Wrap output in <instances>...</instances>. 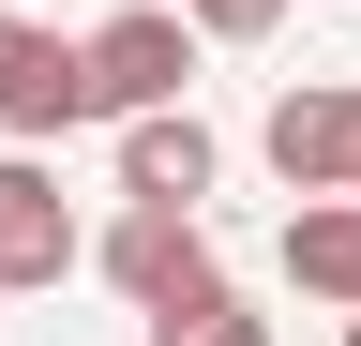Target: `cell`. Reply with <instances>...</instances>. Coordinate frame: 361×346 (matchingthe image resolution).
I'll use <instances>...</instances> for the list:
<instances>
[{
  "instance_id": "cell-1",
  "label": "cell",
  "mask_w": 361,
  "mask_h": 346,
  "mask_svg": "<svg viewBox=\"0 0 361 346\" xmlns=\"http://www.w3.org/2000/svg\"><path fill=\"white\" fill-rule=\"evenodd\" d=\"M90 271H106L135 316H211V301H226L211 211H166V196H121L106 226H90Z\"/></svg>"
},
{
  "instance_id": "cell-2",
  "label": "cell",
  "mask_w": 361,
  "mask_h": 346,
  "mask_svg": "<svg viewBox=\"0 0 361 346\" xmlns=\"http://www.w3.org/2000/svg\"><path fill=\"white\" fill-rule=\"evenodd\" d=\"M196 46H211V30L180 16V0H135V16H106V30H75V61H90V121H135V106H180V91H196Z\"/></svg>"
},
{
  "instance_id": "cell-3",
  "label": "cell",
  "mask_w": 361,
  "mask_h": 346,
  "mask_svg": "<svg viewBox=\"0 0 361 346\" xmlns=\"http://www.w3.org/2000/svg\"><path fill=\"white\" fill-rule=\"evenodd\" d=\"M75 121H90V61H75V30L0 16V136L45 151V136H75Z\"/></svg>"
},
{
  "instance_id": "cell-4",
  "label": "cell",
  "mask_w": 361,
  "mask_h": 346,
  "mask_svg": "<svg viewBox=\"0 0 361 346\" xmlns=\"http://www.w3.org/2000/svg\"><path fill=\"white\" fill-rule=\"evenodd\" d=\"M61 271H90V226H75L61 166L0 151V286H61Z\"/></svg>"
},
{
  "instance_id": "cell-5",
  "label": "cell",
  "mask_w": 361,
  "mask_h": 346,
  "mask_svg": "<svg viewBox=\"0 0 361 346\" xmlns=\"http://www.w3.org/2000/svg\"><path fill=\"white\" fill-rule=\"evenodd\" d=\"M211 181H226V136H211L196 106H135V121H121V196L211 211Z\"/></svg>"
},
{
  "instance_id": "cell-6",
  "label": "cell",
  "mask_w": 361,
  "mask_h": 346,
  "mask_svg": "<svg viewBox=\"0 0 361 346\" xmlns=\"http://www.w3.org/2000/svg\"><path fill=\"white\" fill-rule=\"evenodd\" d=\"M256 151H271V181H286V196H346V151H361V91H271Z\"/></svg>"
},
{
  "instance_id": "cell-7",
  "label": "cell",
  "mask_w": 361,
  "mask_h": 346,
  "mask_svg": "<svg viewBox=\"0 0 361 346\" xmlns=\"http://www.w3.org/2000/svg\"><path fill=\"white\" fill-rule=\"evenodd\" d=\"M286 286L331 301V316H361V196H301L286 211Z\"/></svg>"
},
{
  "instance_id": "cell-8",
  "label": "cell",
  "mask_w": 361,
  "mask_h": 346,
  "mask_svg": "<svg viewBox=\"0 0 361 346\" xmlns=\"http://www.w3.org/2000/svg\"><path fill=\"white\" fill-rule=\"evenodd\" d=\"M151 346H271V316H256L241 286H226L211 316H151Z\"/></svg>"
},
{
  "instance_id": "cell-9",
  "label": "cell",
  "mask_w": 361,
  "mask_h": 346,
  "mask_svg": "<svg viewBox=\"0 0 361 346\" xmlns=\"http://www.w3.org/2000/svg\"><path fill=\"white\" fill-rule=\"evenodd\" d=\"M180 16H196L211 46H271V30H286V0H180Z\"/></svg>"
},
{
  "instance_id": "cell-10",
  "label": "cell",
  "mask_w": 361,
  "mask_h": 346,
  "mask_svg": "<svg viewBox=\"0 0 361 346\" xmlns=\"http://www.w3.org/2000/svg\"><path fill=\"white\" fill-rule=\"evenodd\" d=\"M346 196H361V151H346Z\"/></svg>"
},
{
  "instance_id": "cell-11",
  "label": "cell",
  "mask_w": 361,
  "mask_h": 346,
  "mask_svg": "<svg viewBox=\"0 0 361 346\" xmlns=\"http://www.w3.org/2000/svg\"><path fill=\"white\" fill-rule=\"evenodd\" d=\"M346 346H361V316H346Z\"/></svg>"
}]
</instances>
